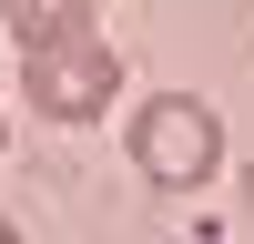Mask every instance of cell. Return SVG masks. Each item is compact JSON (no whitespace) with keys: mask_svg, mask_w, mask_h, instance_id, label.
I'll return each instance as SVG.
<instances>
[{"mask_svg":"<svg viewBox=\"0 0 254 244\" xmlns=\"http://www.w3.org/2000/svg\"><path fill=\"white\" fill-rule=\"evenodd\" d=\"M20 102L41 122H102L122 102V51L112 41H61V51H20Z\"/></svg>","mask_w":254,"mask_h":244,"instance_id":"2","label":"cell"},{"mask_svg":"<svg viewBox=\"0 0 254 244\" xmlns=\"http://www.w3.org/2000/svg\"><path fill=\"white\" fill-rule=\"evenodd\" d=\"M122 142H132V173L153 183V193H203V183L224 173V112H214V102H193V92L132 102Z\"/></svg>","mask_w":254,"mask_h":244,"instance_id":"1","label":"cell"},{"mask_svg":"<svg viewBox=\"0 0 254 244\" xmlns=\"http://www.w3.org/2000/svg\"><path fill=\"white\" fill-rule=\"evenodd\" d=\"M0 31L10 51H61V41H92V0H0Z\"/></svg>","mask_w":254,"mask_h":244,"instance_id":"3","label":"cell"},{"mask_svg":"<svg viewBox=\"0 0 254 244\" xmlns=\"http://www.w3.org/2000/svg\"><path fill=\"white\" fill-rule=\"evenodd\" d=\"M0 244H20V224H10V214H0Z\"/></svg>","mask_w":254,"mask_h":244,"instance_id":"4","label":"cell"}]
</instances>
